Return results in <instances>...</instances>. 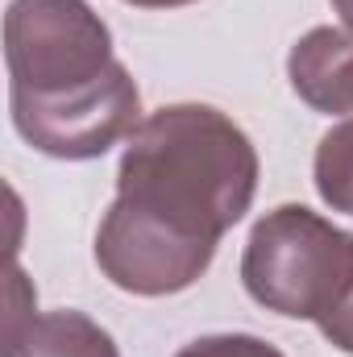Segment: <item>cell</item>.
<instances>
[{"label":"cell","instance_id":"6","mask_svg":"<svg viewBox=\"0 0 353 357\" xmlns=\"http://www.w3.org/2000/svg\"><path fill=\"white\" fill-rule=\"evenodd\" d=\"M312 178L320 199L333 212H350L353 216V116L337 121L320 146H316V162H312Z\"/></svg>","mask_w":353,"mask_h":357},{"label":"cell","instance_id":"5","mask_svg":"<svg viewBox=\"0 0 353 357\" xmlns=\"http://www.w3.org/2000/svg\"><path fill=\"white\" fill-rule=\"evenodd\" d=\"M8 357H121V349L91 316L75 307H59L33 316Z\"/></svg>","mask_w":353,"mask_h":357},{"label":"cell","instance_id":"1","mask_svg":"<svg viewBox=\"0 0 353 357\" xmlns=\"http://www.w3.org/2000/svg\"><path fill=\"white\" fill-rule=\"evenodd\" d=\"M258 150L212 104H167L125 137L117 199L96 229V266L129 295L195 287L220 237L250 212Z\"/></svg>","mask_w":353,"mask_h":357},{"label":"cell","instance_id":"4","mask_svg":"<svg viewBox=\"0 0 353 357\" xmlns=\"http://www.w3.org/2000/svg\"><path fill=\"white\" fill-rule=\"evenodd\" d=\"M287 79L291 91L324 116H350L353 112V33L316 25L308 29L291 54H287Z\"/></svg>","mask_w":353,"mask_h":357},{"label":"cell","instance_id":"10","mask_svg":"<svg viewBox=\"0 0 353 357\" xmlns=\"http://www.w3.org/2000/svg\"><path fill=\"white\" fill-rule=\"evenodd\" d=\"M333 8L341 13V21H345V29L353 33V0H333Z\"/></svg>","mask_w":353,"mask_h":357},{"label":"cell","instance_id":"9","mask_svg":"<svg viewBox=\"0 0 353 357\" xmlns=\"http://www.w3.org/2000/svg\"><path fill=\"white\" fill-rule=\"evenodd\" d=\"M133 8H183V4H195V0H125Z\"/></svg>","mask_w":353,"mask_h":357},{"label":"cell","instance_id":"8","mask_svg":"<svg viewBox=\"0 0 353 357\" xmlns=\"http://www.w3.org/2000/svg\"><path fill=\"white\" fill-rule=\"evenodd\" d=\"M320 333H324V341L333 349H341V354L353 357V287H350V295L341 299V307L329 320H320Z\"/></svg>","mask_w":353,"mask_h":357},{"label":"cell","instance_id":"3","mask_svg":"<svg viewBox=\"0 0 353 357\" xmlns=\"http://www.w3.org/2000/svg\"><path fill=\"white\" fill-rule=\"evenodd\" d=\"M241 282L287 320H329L353 287V233L303 204H278L250 229Z\"/></svg>","mask_w":353,"mask_h":357},{"label":"cell","instance_id":"2","mask_svg":"<svg viewBox=\"0 0 353 357\" xmlns=\"http://www.w3.org/2000/svg\"><path fill=\"white\" fill-rule=\"evenodd\" d=\"M4 67L13 129L46 158H104L142 125V91L88 0H13Z\"/></svg>","mask_w":353,"mask_h":357},{"label":"cell","instance_id":"7","mask_svg":"<svg viewBox=\"0 0 353 357\" xmlns=\"http://www.w3.org/2000/svg\"><path fill=\"white\" fill-rule=\"evenodd\" d=\"M175 357H283V349H274L254 333H212V337H195Z\"/></svg>","mask_w":353,"mask_h":357}]
</instances>
